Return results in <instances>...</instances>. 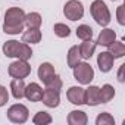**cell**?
I'll return each mask as SVG.
<instances>
[{
  "label": "cell",
  "mask_w": 125,
  "mask_h": 125,
  "mask_svg": "<svg viewBox=\"0 0 125 125\" xmlns=\"http://www.w3.org/2000/svg\"><path fill=\"white\" fill-rule=\"evenodd\" d=\"M25 13L19 8H10L6 10L3 31L6 34H19L24 31L25 27Z\"/></svg>",
  "instance_id": "obj_1"
},
{
  "label": "cell",
  "mask_w": 125,
  "mask_h": 125,
  "mask_svg": "<svg viewBox=\"0 0 125 125\" xmlns=\"http://www.w3.org/2000/svg\"><path fill=\"white\" fill-rule=\"evenodd\" d=\"M3 53L6 57H18L21 60H28L32 56V50L27 43H19L16 40H9L3 44Z\"/></svg>",
  "instance_id": "obj_2"
},
{
  "label": "cell",
  "mask_w": 125,
  "mask_h": 125,
  "mask_svg": "<svg viewBox=\"0 0 125 125\" xmlns=\"http://www.w3.org/2000/svg\"><path fill=\"white\" fill-rule=\"evenodd\" d=\"M90 12H91L93 19L100 27H106L110 22V12L103 0H94L90 6Z\"/></svg>",
  "instance_id": "obj_3"
},
{
  "label": "cell",
  "mask_w": 125,
  "mask_h": 125,
  "mask_svg": "<svg viewBox=\"0 0 125 125\" xmlns=\"http://www.w3.org/2000/svg\"><path fill=\"white\" fill-rule=\"evenodd\" d=\"M74 78L80 83V84H90L94 78V71L91 68L90 63H87V62H80L78 65H75L74 68Z\"/></svg>",
  "instance_id": "obj_4"
},
{
  "label": "cell",
  "mask_w": 125,
  "mask_h": 125,
  "mask_svg": "<svg viewBox=\"0 0 125 125\" xmlns=\"http://www.w3.org/2000/svg\"><path fill=\"white\" fill-rule=\"evenodd\" d=\"M63 15L69 21H78L84 15V6L80 0H69L63 6Z\"/></svg>",
  "instance_id": "obj_5"
},
{
  "label": "cell",
  "mask_w": 125,
  "mask_h": 125,
  "mask_svg": "<svg viewBox=\"0 0 125 125\" xmlns=\"http://www.w3.org/2000/svg\"><path fill=\"white\" fill-rule=\"evenodd\" d=\"M28 113H30V112H28L27 106H24V104H21V103L12 104V106L8 109V112H6L8 119H9L10 122H15V124H24V122H27Z\"/></svg>",
  "instance_id": "obj_6"
},
{
  "label": "cell",
  "mask_w": 125,
  "mask_h": 125,
  "mask_svg": "<svg viewBox=\"0 0 125 125\" xmlns=\"http://www.w3.org/2000/svg\"><path fill=\"white\" fill-rule=\"evenodd\" d=\"M9 75L12 78H19V80H24L27 78L30 74H31V66L28 65L27 60H21L18 59L16 62H13V63L9 65V69H8Z\"/></svg>",
  "instance_id": "obj_7"
},
{
  "label": "cell",
  "mask_w": 125,
  "mask_h": 125,
  "mask_svg": "<svg viewBox=\"0 0 125 125\" xmlns=\"http://www.w3.org/2000/svg\"><path fill=\"white\" fill-rule=\"evenodd\" d=\"M43 103L47 106V107H57L59 103H60V94L57 90H53V88H46L43 91V97H41Z\"/></svg>",
  "instance_id": "obj_8"
},
{
  "label": "cell",
  "mask_w": 125,
  "mask_h": 125,
  "mask_svg": "<svg viewBox=\"0 0 125 125\" xmlns=\"http://www.w3.org/2000/svg\"><path fill=\"white\" fill-rule=\"evenodd\" d=\"M113 62H115V57L109 52H102L97 56V65L102 72H109L113 68Z\"/></svg>",
  "instance_id": "obj_9"
},
{
  "label": "cell",
  "mask_w": 125,
  "mask_h": 125,
  "mask_svg": "<svg viewBox=\"0 0 125 125\" xmlns=\"http://www.w3.org/2000/svg\"><path fill=\"white\" fill-rule=\"evenodd\" d=\"M30 102H41L43 97V88L37 84V83H31L28 85H25V96Z\"/></svg>",
  "instance_id": "obj_10"
},
{
  "label": "cell",
  "mask_w": 125,
  "mask_h": 125,
  "mask_svg": "<svg viewBox=\"0 0 125 125\" xmlns=\"http://www.w3.org/2000/svg\"><path fill=\"white\" fill-rule=\"evenodd\" d=\"M99 87L96 85H90L87 90H84V104L88 106H97L100 103V97H99Z\"/></svg>",
  "instance_id": "obj_11"
},
{
  "label": "cell",
  "mask_w": 125,
  "mask_h": 125,
  "mask_svg": "<svg viewBox=\"0 0 125 125\" xmlns=\"http://www.w3.org/2000/svg\"><path fill=\"white\" fill-rule=\"evenodd\" d=\"M66 97H68V100L72 104L81 106V104H84V88H81V87H71L66 91Z\"/></svg>",
  "instance_id": "obj_12"
},
{
  "label": "cell",
  "mask_w": 125,
  "mask_h": 125,
  "mask_svg": "<svg viewBox=\"0 0 125 125\" xmlns=\"http://www.w3.org/2000/svg\"><path fill=\"white\" fill-rule=\"evenodd\" d=\"M54 75H56L54 68L49 63V62H44V63H41V65L38 66V78L43 81L44 85H46Z\"/></svg>",
  "instance_id": "obj_13"
},
{
  "label": "cell",
  "mask_w": 125,
  "mask_h": 125,
  "mask_svg": "<svg viewBox=\"0 0 125 125\" xmlns=\"http://www.w3.org/2000/svg\"><path fill=\"white\" fill-rule=\"evenodd\" d=\"M115 38H116L115 31H113V30H110V28H104L103 31H100V34H99V37H97L96 44L107 47L110 43H113V41H115Z\"/></svg>",
  "instance_id": "obj_14"
},
{
  "label": "cell",
  "mask_w": 125,
  "mask_h": 125,
  "mask_svg": "<svg viewBox=\"0 0 125 125\" xmlns=\"http://www.w3.org/2000/svg\"><path fill=\"white\" fill-rule=\"evenodd\" d=\"M88 122V118L85 112L83 110H72L68 115V124L69 125H85Z\"/></svg>",
  "instance_id": "obj_15"
},
{
  "label": "cell",
  "mask_w": 125,
  "mask_h": 125,
  "mask_svg": "<svg viewBox=\"0 0 125 125\" xmlns=\"http://www.w3.org/2000/svg\"><path fill=\"white\" fill-rule=\"evenodd\" d=\"M40 40H41V32L38 28H28V31L22 34V43L35 44V43H40Z\"/></svg>",
  "instance_id": "obj_16"
},
{
  "label": "cell",
  "mask_w": 125,
  "mask_h": 125,
  "mask_svg": "<svg viewBox=\"0 0 125 125\" xmlns=\"http://www.w3.org/2000/svg\"><path fill=\"white\" fill-rule=\"evenodd\" d=\"M10 90H12V94L16 100H21L24 96H25V84H24V80H19V78H13L12 83H10Z\"/></svg>",
  "instance_id": "obj_17"
},
{
  "label": "cell",
  "mask_w": 125,
  "mask_h": 125,
  "mask_svg": "<svg viewBox=\"0 0 125 125\" xmlns=\"http://www.w3.org/2000/svg\"><path fill=\"white\" fill-rule=\"evenodd\" d=\"M96 46H97V44H96L91 38H90V40H84V43H81V46L78 47L81 57H83V59H90V57L93 56L94 50H96Z\"/></svg>",
  "instance_id": "obj_18"
},
{
  "label": "cell",
  "mask_w": 125,
  "mask_h": 125,
  "mask_svg": "<svg viewBox=\"0 0 125 125\" xmlns=\"http://www.w3.org/2000/svg\"><path fill=\"white\" fill-rule=\"evenodd\" d=\"M99 97H100V103H107L115 97V88L110 84H104L100 90H99Z\"/></svg>",
  "instance_id": "obj_19"
},
{
  "label": "cell",
  "mask_w": 125,
  "mask_h": 125,
  "mask_svg": "<svg viewBox=\"0 0 125 125\" xmlns=\"http://www.w3.org/2000/svg\"><path fill=\"white\" fill-rule=\"evenodd\" d=\"M109 49V53L116 59V57H124L125 56V46L122 41H113L107 46Z\"/></svg>",
  "instance_id": "obj_20"
},
{
  "label": "cell",
  "mask_w": 125,
  "mask_h": 125,
  "mask_svg": "<svg viewBox=\"0 0 125 125\" xmlns=\"http://www.w3.org/2000/svg\"><path fill=\"white\" fill-rule=\"evenodd\" d=\"M80 60H81L80 49H78V46H72V47L68 50V66L74 68L75 65L80 63Z\"/></svg>",
  "instance_id": "obj_21"
},
{
  "label": "cell",
  "mask_w": 125,
  "mask_h": 125,
  "mask_svg": "<svg viewBox=\"0 0 125 125\" xmlns=\"http://www.w3.org/2000/svg\"><path fill=\"white\" fill-rule=\"evenodd\" d=\"M41 16H40V13H37V12H31V13H28V15H25V25L28 27V28H40V25H41Z\"/></svg>",
  "instance_id": "obj_22"
},
{
  "label": "cell",
  "mask_w": 125,
  "mask_h": 125,
  "mask_svg": "<svg viewBox=\"0 0 125 125\" xmlns=\"http://www.w3.org/2000/svg\"><path fill=\"white\" fill-rule=\"evenodd\" d=\"M32 122L35 125H47V124H52V116L47 113V112H37L35 116L32 118Z\"/></svg>",
  "instance_id": "obj_23"
},
{
  "label": "cell",
  "mask_w": 125,
  "mask_h": 125,
  "mask_svg": "<svg viewBox=\"0 0 125 125\" xmlns=\"http://www.w3.org/2000/svg\"><path fill=\"white\" fill-rule=\"evenodd\" d=\"M77 37L81 38L83 41H84V40H90V38L93 37V30H91V27H88V25H80V27L77 28Z\"/></svg>",
  "instance_id": "obj_24"
},
{
  "label": "cell",
  "mask_w": 125,
  "mask_h": 125,
  "mask_svg": "<svg viewBox=\"0 0 125 125\" xmlns=\"http://www.w3.org/2000/svg\"><path fill=\"white\" fill-rule=\"evenodd\" d=\"M53 31H54V34H56L57 37H60V38H65V37H68V35L71 34L69 27L65 25V24H54Z\"/></svg>",
  "instance_id": "obj_25"
},
{
  "label": "cell",
  "mask_w": 125,
  "mask_h": 125,
  "mask_svg": "<svg viewBox=\"0 0 125 125\" xmlns=\"http://www.w3.org/2000/svg\"><path fill=\"white\" fill-rule=\"evenodd\" d=\"M96 124H97V125H113V124H115V119H113V116H112L110 113L103 112V113H100V115L96 118Z\"/></svg>",
  "instance_id": "obj_26"
},
{
  "label": "cell",
  "mask_w": 125,
  "mask_h": 125,
  "mask_svg": "<svg viewBox=\"0 0 125 125\" xmlns=\"http://www.w3.org/2000/svg\"><path fill=\"white\" fill-rule=\"evenodd\" d=\"M46 88H53V90H57V91H59V90L62 88V80H60L57 75H54V77L46 84Z\"/></svg>",
  "instance_id": "obj_27"
},
{
  "label": "cell",
  "mask_w": 125,
  "mask_h": 125,
  "mask_svg": "<svg viewBox=\"0 0 125 125\" xmlns=\"http://www.w3.org/2000/svg\"><path fill=\"white\" fill-rule=\"evenodd\" d=\"M9 102V93H8V88L0 85V107L5 106L6 103Z\"/></svg>",
  "instance_id": "obj_28"
},
{
  "label": "cell",
  "mask_w": 125,
  "mask_h": 125,
  "mask_svg": "<svg viewBox=\"0 0 125 125\" xmlns=\"http://www.w3.org/2000/svg\"><path fill=\"white\" fill-rule=\"evenodd\" d=\"M116 16H118V22H119L121 25H125V18H124V6H119V8H118Z\"/></svg>",
  "instance_id": "obj_29"
},
{
  "label": "cell",
  "mask_w": 125,
  "mask_h": 125,
  "mask_svg": "<svg viewBox=\"0 0 125 125\" xmlns=\"http://www.w3.org/2000/svg\"><path fill=\"white\" fill-rule=\"evenodd\" d=\"M124 68H125V65H121V68L118 71V80H119V83H124Z\"/></svg>",
  "instance_id": "obj_30"
}]
</instances>
